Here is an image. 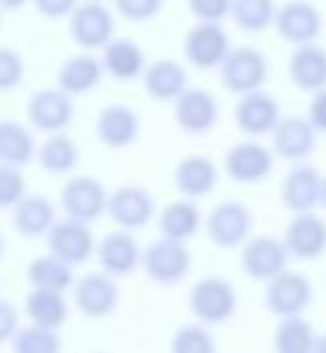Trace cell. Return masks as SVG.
<instances>
[{"label": "cell", "instance_id": "cell-29", "mask_svg": "<svg viewBox=\"0 0 326 353\" xmlns=\"http://www.w3.org/2000/svg\"><path fill=\"white\" fill-rule=\"evenodd\" d=\"M203 225V216H201L198 206L191 199H179V201L167 203L157 216V230L162 237H172V240L189 242L196 232Z\"/></svg>", "mask_w": 326, "mask_h": 353}, {"label": "cell", "instance_id": "cell-38", "mask_svg": "<svg viewBox=\"0 0 326 353\" xmlns=\"http://www.w3.org/2000/svg\"><path fill=\"white\" fill-rule=\"evenodd\" d=\"M27 194V182L20 167L0 162V211L12 208Z\"/></svg>", "mask_w": 326, "mask_h": 353}, {"label": "cell", "instance_id": "cell-17", "mask_svg": "<svg viewBox=\"0 0 326 353\" xmlns=\"http://www.w3.org/2000/svg\"><path fill=\"white\" fill-rule=\"evenodd\" d=\"M75 107L70 102V94L61 88H41L27 102V119L32 128L41 133L65 131L73 121Z\"/></svg>", "mask_w": 326, "mask_h": 353}, {"label": "cell", "instance_id": "cell-15", "mask_svg": "<svg viewBox=\"0 0 326 353\" xmlns=\"http://www.w3.org/2000/svg\"><path fill=\"white\" fill-rule=\"evenodd\" d=\"M174 104V121L189 136H203L213 131L220 119V104L208 90L186 88L179 97L172 99Z\"/></svg>", "mask_w": 326, "mask_h": 353}, {"label": "cell", "instance_id": "cell-12", "mask_svg": "<svg viewBox=\"0 0 326 353\" xmlns=\"http://www.w3.org/2000/svg\"><path fill=\"white\" fill-rule=\"evenodd\" d=\"M104 213L123 230H141L155 218V196L145 187L123 184L107 194Z\"/></svg>", "mask_w": 326, "mask_h": 353}, {"label": "cell", "instance_id": "cell-30", "mask_svg": "<svg viewBox=\"0 0 326 353\" xmlns=\"http://www.w3.org/2000/svg\"><path fill=\"white\" fill-rule=\"evenodd\" d=\"M314 324L302 314H285L278 317L273 329V348L278 353H312L314 343Z\"/></svg>", "mask_w": 326, "mask_h": 353}, {"label": "cell", "instance_id": "cell-31", "mask_svg": "<svg viewBox=\"0 0 326 353\" xmlns=\"http://www.w3.org/2000/svg\"><path fill=\"white\" fill-rule=\"evenodd\" d=\"M37 143L27 126L12 121V119H0V162L25 167L34 160Z\"/></svg>", "mask_w": 326, "mask_h": 353}, {"label": "cell", "instance_id": "cell-40", "mask_svg": "<svg viewBox=\"0 0 326 353\" xmlns=\"http://www.w3.org/2000/svg\"><path fill=\"white\" fill-rule=\"evenodd\" d=\"M116 12L131 22H147L162 10L165 0H114Z\"/></svg>", "mask_w": 326, "mask_h": 353}, {"label": "cell", "instance_id": "cell-48", "mask_svg": "<svg viewBox=\"0 0 326 353\" xmlns=\"http://www.w3.org/2000/svg\"><path fill=\"white\" fill-rule=\"evenodd\" d=\"M3 250H6V240H3V235H0V256H3Z\"/></svg>", "mask_w": 326, "mask_h": 353}, {"label": "cell", "instance_id": "cell-42", "mask_svg": "<svg viewBox=\"0 0 326 353\" xmlns=\"http://www.w3.org/2000/svg\"><path fill=\"white\" fill-rule=\"evenodd\" d=\"M37 8V12L49 20H63L73 12V8L78 6L80 0H32Z\"/></svg>", "mask_w": 326, "mask_h": 353}, {"label": "cell", "instance_id": "cell-5", "mask_svg": "<svg viewBox=\"0 0 326 353\" xmlns=\"http://www.w3.org/2000/svg\"><path fill=\"white\" fill-rule=\"evenodd\" d=\"M116 32L114 15L102 0H85L68 15V34L80 49H102Z\"/></svg>", "mask_w": 326, "mask_h": 353}, {"label": "cell", "instance_id": "cell-41", "mask_svg": "<svg viewBox=\"0 0 326 353\" xmlns=\"http://www.w3.org/2000/svg\"><path fill=\"white\" fill-rule=\"evenodd\" d=\"M186 8L196 20L223 22L230 15V0H186Z\"/></svg>", "mask_w": 326, "mask_h": 353}, {"label": "cell", "instance_id": "cell-33", "mask_svg": "<svg viewBox=\"0 0 326 353\" xmlns=\"http://www.w3.org/2000/svg\"><path fill=\"white\" fill-rule=\"evenodd\" d=\"M25 310L30 322L49 329H61L68 319V303H65V295L59 290L32 288L27 295Z\"/></svg>", "mask_w": 326, "mask_h": 353}, {"label": "cell", "instance_id": "cell-3", "mask_svg": "<svg viewBox=\"0 0 326 353\" xmlns=\"http://www.w3.org/2000/svg\"><path fill=\"white\" fill-rule=\"evenodd\" d=\"M254 230V211L237 199L215 203L205 218V235L220 250L239 247Z\"/></svg>", "mask_w": 326, "mask_h": 353}, {"label": "cell", "instance_id": "cell-36", "mask_svg": "<svg viewBox=\"0 0 326 353\" xmlns=\"http://www.w3.org/2000/svg\"><path fill=\"white\" fill-rule=\"evenodd\" d=\"M10 346L17 353H54L61 351V336L59 329L41 327V324H25V327H17L15 334L10 336Z\"/></svg>", "mask_w": 326, "mask_h": 353}, {"label": "cell", "instance_id": "cell-44", "mask_svg": "<svg viewBox=\"0 0 326 353\" xmlns=\"http://www.w3.org/2000/svg\"><path fill=\"white\" fill-rule=\"evenodd\" d=\"M20 327V314L17 307L10 300L0 298V343L10 341V336L15 334V329Z\"/></svg>", "mask_w": 326, "mask_h": 353}, {"label": "cell", "instance_id": "cell-11", "mask_svg": "<svg viewBox=\"0 0 326 353\" xmlns=\"http://www.w3.org/2000/svg\"><path fill=\"white\" fill-rule=\"evenodd\" d=\"M276 167V155L268 145L258 141H239L225 152L223 170L237 184L263 182Z\"/></svg>", "mask_w": 326, "mask_h": 353}, {"label": "cell", "instance_id": "cell-10", "mask_svg": "<svg viewBox=\"0 0 326 353\" xmlns=\"http://www.w3.org/2000/svg\"><path fill=\"white\" fill-rule=\"evenodd\" d=\"M273 27H276L278 37L287 44H307V41H316L324 30V17H321L319 8L309 0H287L273 12Z\"/></svg>", "mask_w": 326, "mask_h": 353}, {"label": "cell", "instance_id": "cell-25", "mask_svg": "<svg viewBox=\"0 0 326 353\" xmlns=\"http://www.w3.org/2000/svg\"><path fill=\"white\" fill-rule=\"evenodd\" d=\"M104 68L102 61L97 56H92L90 51L85 54H75L70 59H65L61 63L59 73H56V83L63 92H68L70 97H78V94H88L102 83Z\"/></svg>", "mask_w": 326, "mask_h": 353}, {"label": "cell", "instance_id": "cell-37", "mask_svg": "<svg viewBox=\"0 0 326 353\" xmlns=\"http://www.w3.org/2000/svg\"><path fill=\"white\" fill-rule=\"evenodd\" d=\"M170 348L176 353H213L215 339L205 324H184L170 339Z\"/></svg>", "mask_w": 326, "mask_h": 353}, {"label": "cell", "instance_id": "cell-1", "mask_svg": "<svg viewBox=\"0 0 326 353\" xmlns=\"http://www.w3.org/2000/svg\"><path fill=\"white\" fill-rule=\"evenodd\" d=\"M237 288L223 276H203L191 285L189 310L203 324H225L237 312Z\"/></svg>", "mask_w": 326, "mask_h": 353}, {"label": "cell", "instance_id": "cell-9", "mask_svg": "<svg viewBox=\"0 0 326 353\" xmlns=\"http://www.w3.org/2000/svg\"><path fill=\"white\" fill-rule=\"evenodd\" d=\"M287 261L290 254L285 245L273 235H249L239 245V266L252 281L266 283L268 279L287 269Z\"/></svg>", "mask_w": 326, "mask_h": 353}, {"label": "cell", "instance_id": "cell-35", "mask_svg": "<svg viewBox=\"0 0 326 353\" xmlns=\"http://www.w3.org/2000/svg\"><path fill=\"white\" fill-rule=\"evenodd\" d=\"M276 0H230V17L242 32L258 34L271 27Z\"/></svg>", "mask_w": 326, "mask_h": 353}, {"label": "cell", "instance_id": "cell-2", "mask_svg": "<svg viewBox=\"0 0 326 353\" xmlns=\"http://www.w3.org/2000/svg\"><path fill=\"white\" fill-rule=\"evenodd\" d=\"M220 83L227 92L244 94L258 90L268 78V59L256 46H230L218 65Z\"/></svg>", "mask_w": 326, "mask_h": 353}, {"label": "cell", "instance_id": "cell-13", "mask_svg": "<svg viewBox=\"0 0 326 353\" xmlns=\"http://www.w3.org/2000/svg\"><path fill=\"white\" fill-rule=\"evenodd\" d=\"M281 240L290 259L314 261L326 252V221L314 211L292 213Z\"/></svg>", "mask_w": 326, "mask_h": 353}, {"label": "cell", "instance_id": "cell-47", "mask_svg": "<svg viewBox=\"0 0 326 353\" xmlns=\"http://www.w3.org/2000/svg\"><path fill=\"white\" fill-rule=\"evenodd\" d=\"M319 206L326 211V176H321V187H319Z\"/></svg>", "mask_w": 326, "mask_h": 353}, {"label": "cell", "instance_id": "cell-43", "mask_svg": "<svg viewBox=\"0 0 326 353\" xmlns=\"http://www.w3.org/2000/svg\"><path fill=\"white\" fill-rule=\"evenodd\" d=\"M309 109H307V119L316 128V133H326V88H319L309 92Z\"/></svg>", "mask_w": 326, "mask_h": 353}, {"label": "cell", "instance_id": "cell-39", "mask_svg": "<svg viewBox=\"0 0 326 353\" xmlns=\"http://www.w3.org/2000/svg\"><path fill=\"white\" fill-rule=\"evenodd\" d=\"M25 80V59L10 46H0V92H12Z\"/></svg>", "mask_w": 326, "mask_h": 353}, {"label": "cell", "instance_id": "cell-24", "mask_svg": "<svg viewBox=\"0 0 326 353\" xmlns=\"http://www.w3.org/2000/svg\"><path fill=\"white\" fill-rule=\"evenodd\" d=\"M287 75L302 92H314L326 88V49L316 41L297 44L287 61Z\"/></svg>", "mask_w": 326, "mask_h": 353}, {"label": "cell", "instance_id": "cell-46", "mask_svg": "<svg viewBox=\"0 0 326 353\" xmlns=\"http://www.w3.org/2000/svg\"><path fill=\"white\" fill-rule=\"evenodd\" d=\"M27 0H0V10H20Z\"/></svg>", "mask_w": 326, "mask_h": 353}, {"label": "cell", "instance_id": "cell-6", "mask_svg": "<svg viewBox=\"0 0 326 353\" xmlns=\"http://www.w3.org/2000/svg\"><path fill=\"white\" fill-rule=\"evenodd\" d=\"M314 298V288L312 281L300 271L283 269L273 279L266 281V290H263V307L276 317H285V314H302L312 305Z\"/></svg>", "mask_w": 326, "mask_h": 353}, {"label": "cell", "instance_id": "cell-45", "mask_svg": "<svg viewBox=\"0 0 326 353\" xmlns=\"http://www.w3.org/2000/svg\"><path fill=\"white\" fill-rule=\"evenodd\" d=\"M312 353H326V334H316L312 343Z\"/></svg>", "mask_w": 326, "mask_h": 353}, {"label": "cell", "instance_id": "cell-28", "mask_svg": "<svg viewBox=\"0 0 326 353\" xmlns=\"http://www.w3.org/2000/svg\"><path fill=\"white\" fill-rule=\"evenodd\" d=\"M56 221V208L41 194H25L12 206V228L22 237H41Z\"/></svg>", "mask_w": 326, "mask_h": 353}, {"label": "cell", "instance_id": "cell-7", "mask_svg": "<svg viewBox=\"0 0 326 353\" xmlns=\"http://www.w3.org/2000/svg\"><path fill=\"white\" fill-rule=\"evenodd\" d=\"M230 34L220 22L196 20V25L184 34L181 51L186 63L196 70H213L220 65L225 54L230 51Z\"/></svg>", "mask_w": 326, "mask_h": 353}, {"label": "cell", "instance_id": "cell-8", "mask_svg": "<svg viewBox=\"0 0 326 353\" xmlns=\"http://www.w3.org/2000/svg\"><path fill=\"white\" fill-rule=\"evenodd\" d=\"M44 237L51 254L70 266L85 264L94 252L92 228H90V223L78 221V218H56Z\"/></svg>", "mask_w": 326, "mask_h": 353}, {"label": "cell", "instance_id": "cell-18", "mask_svg": "<svg viewBox=\"0 0 326 353\" xmlns=\"http://www.w3.org/2000/svg\"><path fill=\"white\" fill-rule=\"evenodd\" d=\"M239 102L234 104V123L249 138L268 136L276 121L283 117L281 104L273 94L258 90H249L244 94H237Z\"/></svg>", "mask_w": 326, "mask_h": 353}, {"label": "cell", "instance_id": "cell-49", "mask_svg": "<svg viewBox=\"0 0 326 353\" xmlns=\"http://www.w3.org/2000/svg\"><path fill=\"white\" fill-rule=\"evenodd\" d=\"M0 25H3V10H0Z\"/></svg>", "mask_w": 326, "mask_h": 353}, {"label": "cell", "instance_id": "cell-32", "mask_svg": "<svg viewBox=\"0 0 326 353\" xmlns=\"http://www.w3.org/2000/svg\"><path fill=\"white\" fill-rule=\"evenodd\" d=\"M34 157L41 165V170L51 172V174H68L78 165L80 150L73 143V138H68L63 131H56L49 133V138L37 148Z\"/></svg>", "mask_w": 326, "mask_h": 353}, {"label": "cell", "instance_id": "cell-34", "mask_svg": "<svg viewBox=\"0 0 326 353\" xmlns=\"http://www.w3.org/2000/svg\"><path fill=\"white\" fill-rule=\"evenodd\" d=\"M27 281L32 288H44V290H65L73 285V266L65 264L63 259L54 256L49 252L46 256H37L34 261H30L27 266Z\"/></svg>", "mask_w": 326, "mask_h": 353}, {"label": "cell", "instance_id": "cell-14", "mask_svg": "<svg viewBox=\"0 0 326 353\" xmlns=\"http://www.w3.org/2000/svg\"><path fill=\"white\" fill-rule=\"evenodd\" d=\"M268 136H271L273 155L285 162L307 160L316 148V128L309 123V119L300 114L281 117Z\"/></svg>", "mask_w": 326, "mask_h": 353}, {"label": "cell", "instance_id": "cell-4", "mask_svg": "<svg viewBox=\"0 0 326 353\" xmlns=\"http://www.w3.org/2000/svg\"><path fill=\"white\" fill-rule=\"evenodd\" d=\"M141 264L145 269L147 279L160 285H174L186 279L191 269V252L186 242L162 237L141 252Z\"/></svg>", "mask_w": 326, "mask_h": 353}, {"label": "cell", "instance_id": "cell-16", "mask_svg": "<svg viewBox=\"0 0 326 353\" xmlns=\"http://www.w3.org/2000/svg\"><path fill=\"white\" fill-rule=\"evenodd\" d=\"M107 189L99 182L97 176L78 174L63 184L61 189V206H63L65 216L78 218L92 225L97 218L104 216L107 208Z\"/></svg>", "mask_w": 326, "mask_h": 353}, {"label": "cell", "instance_id": "cell-27", "mask_svg": "<svg viewBox=\"0 0 326 353\" xmlns=\"http://www.w3.org/2000/svg\"><path fill=\"white\" fill-rule=\"evenodd\" d=\"M99 61H102L104 73L121 80V83L136 80L143 73V68H145V54H143V49L133 39H123V37L121 39L112 37L102 46Z\"/></svg>", "mask_w": 326, "mask_h": 353}, {"label": "cell", "instance_id": "cell-21", "mask_svg": "<svg viewBox=\"0 0 326 353\" xmlns=\"http://www.w3.org/2000/svg\"><path fill=\"white\" fill-rule=\"evenodd\" d=\"M321 174L309 162H292V170L281 182V201L290 213L314 211L319 206Z\"/></svg>", "mask_w": 326, "mask_h": 353}, {"label": "cell", "instance_id": "cell-22", "mask_svg": "<svg viewBox=\"0 0 326 353\" xmlns=\"http://www.w3.org/2000/svg\"><path fill=\"white\" fill-rule=\"evenodd\" d=\"M94 254H97L102 271L109 276H128L141 264V247L131 230H123V228L104 235L94 245Z\"/></svg>", "mask_w": 326, "mask_h": 353}, {"label": "cell", "instance_id": "cell-23", "mask_svg": "<svg viewBox=\"0 0 326 353\" xmlns=\"http://www.w3.org/2000/svg\"><path fill=\"white\" fill-rule=\"evenodd\" d=\"M218 167L210 157L205 155H186L176 162L174 172H172V179H174L176 192L184 199H203L208 194L215 192L218 187Z\"/></svg>", "mask_w": 326, "mask_h": 353}, {"label": "cell", "instance_id": "cell-26", "mask_svg": "<svg viewBox=\"0 0 326 353\" xmlns=\"http://www.w3.org/2000/svg\"><path fill=\"white\" fill-rule=\"evenodd\" d=\"M143 88L152 99L172 102L186 90V68L174 59H157L143 68Z\"/></svg>", "mask_w": 326, "mask_h": 353}, {"label": "cell", "instance_id": "cell-20", "mask_svg": "<svg viewBox=\"0 0 326 353\" xmlns=\"http://www.w3.org/2000/svg\"><path fill=\"white\" fill-rule=\"evenodd\" d=\"M94 133L104 148L123 150V148H131L141 136V117L128 104H109L99 112Z\"/></svg>", "mask_w": 326, "mask_h": 353}, {"label": "cell", "instance_id": "cell-19", "mask_svg": "<svg viewBox=\"0 0 326 353\" xmlns=\"http://www.w3.org/2000/svg\"><path fill=\"white\" fill-rule=\"evenodd\" d=\"M73 300L75 307L90 319H102L116 310L119 305V285L114 276L97 271V274H88L83 279L73 281Z\"/></svg>", "mask_w": 326, "mask_h": 353}]
</instances>
